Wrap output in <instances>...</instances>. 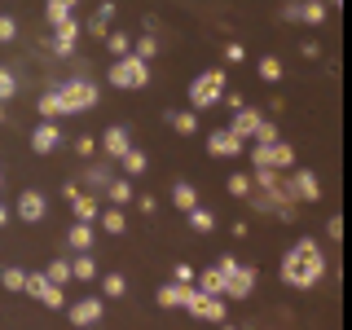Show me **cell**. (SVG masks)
Segmentation results:
<instances>
[{"label": "cell", "instance_id": "f1b7e54d", "mask_svg": "<svg viewBox=\"0 0 352 330\" xmlns=\"http://www.w3.org/2000/svg\"><path fill=\"white\" fill-rule=\"evenodd\" d=\"M185 220H190V229H194V234H212V229H216V216L207 212L203 203H198L194 212H185Z\"/></svg>", "mask_w": 352, "mask_h": 330}, {"label": "cell", "instance_id": "4316f807", "mask_svg": "<svg viewBox=\"0 0 352 330\" xmlns=\"http://www.w3.org/2000/svg\"><path fill=\"white\" fill-rule=\"evenodd\" d=\"M71 278H75V282H93V278H97V260L88 256V251H80V256L71 260Z\"/></svg>", "mask_w": 352, "mask_h": 330}, {"label": "cell", "instance_id": "8fae6325", "mask_svg": "<svg viewBox=\"0 0 352 330\" xmlns=\"http://www.w3.org/2000/svg\"><path fill=\"white\" fill-rule=\"evenodd\" d=\"M66 203H71V212H75V220H80V225H97V216H102V207H97V198L88 194V190H80V185H66Z\"/></svg>", "mask_w": 352, "mask_h": 330}, {"label": "cell", "instance_id": "ba28073f", "mask_svg": "<svg viewBox=\"0 0 352 330\" xmlns=\"http://www.w3.org/2000/svg\"><path fill=\"white\" fill-rule=\"evenodd\" d=\"M185 313L198 317V322H216V326H225V300H220V295H203L198 286L190 291V300H185Z\"/></svg>", "mask_w": 352, "mask_h": 330}, {"label": "cell", "instance_id": "f546056e", "mask_svg": "<svg viewBox=\"0 0 352 330\" xmlns=\"http://www.w3.org/2000/svg\"><path fill=\"white\" fill-rule=\"evenodd\" d=\"M36 110H40V119H49V124H58V119H62L58 93H53V88H49V93H40V97H36Z\"/></svg>", "mask_w": 352, "mask_h": 330}, {"label": "cell", "instance_id": "52a82bcc", "mask_svg": "<svg viewBox=\"0 0 352 330\" xmlns=\"http://www.w3.org/2000/svg\"><path fill=\"white\" fill-rule=\"evenodd\" d=\"M102 313H106V300L102 295H80V300H66V317H71V326H97L102 322Z\"/></svg>", "mask_w": 352, "mask_h": 330}, {"label": "cell", "instance_id": "6da1fadb", "mask_svg": "<svg viewBox=\"0 0 352 330\" xmlns=\"http://www.w3.org/2000/svg\"><path fill=\"white\" fill-rule=\"evenodd\" d=\"M326 256H322V247H317L313 238H295L291 247H286V256H282V282L291 286V291H313V286H322L326 278Z\"/></svg>", "mask_w": 352, "mask_h": 330}, {"label": "cell", "instance_id": "2e32d148", "mask_svg": "<svg viewBox=\"0 0 352 330\" xmlns=\"http://www.w3.org/2000/svg\"><path fill=\"white\" fill-rule=\"evenodd\" d=\"M58 146H62V128L49 124V119L36 124V132H31V150H36V154H53Z\"/></svg>", "mask_w": 352, "mask_h": 330}, {"label": "cell", "instance_id": "836d02e7", "mask_svg": "<svg viewBox=\"0 0 352 330\" xmlns=\"http://www.w3.org/2000/svg\"><path fill=\"white\" fill-rule=\"evenodd\" d=\"M0 286H5V291H18V295H22V286H27V273L14 269V264H5V269H0Z\"/></svg>", "mask_w": 352, "mask_h": 330}, {"label": "cell", "instance_id": "7a4b0ae2", "mask_svg": "<svg viewBox=\"0 0 352 330\" xmlns=\"http://www.w3.org/2000/svg\"><path fill=\"white\" fill-rule=\"evenodd\" d=\"M53 93H58L62 119H66V115H80V110H93V106H97V97H102V88L88 80V75H71V80L53 84Z\"/></svg>", "mask_w": 352, "mask_h": 330}, {"label": "cell", "instance_id": "44dd1931", "mask_svg": "<svg viewBox=\"0 0 352 330\" xmlns=\"http://www.w3.org/2000/svg\"><path fill=\"white\" fill-rule=\"evenodd\" d=\"M194 286L203 295H220V300H225V273L220 269H203V273H194Z\"/></svg>", "mask_w": 352, "mask_h": 330}, {"label": "cell", "instance_id": "8d00e7d4", "mask_svg": "<svg viewBox=\"0 0 352 330\" xmlns=\"http://www.w3.org/2000/svg\"><path fill=\"white\" fill-rule=\"evenodd\" d=\"M97 220H102V229H106V234H124V212H119V207H106V212L102 216H97Z\"/></svg>", "mask_w": 352, "mask_h": 330}, {"label": "cell", "instance_id": "816d5d0a", "mask_svg": "<svg viewBox=\"0 0 352 330\" xmlns=\"http://www.w3.org/2000/svg\"><path fill=\"white\" fill-rule=\"evenodd\" d=\"M220 330H238V326H220Z\"/></svg>", "mask_w": 352, "mask_h": 330}, {"label": "cell", "instance_id": "f35d334b", "mask_svg": "<svg viewBox=\"0 0 352 330\" xmlns=\"http://www.w3.org/2000/svg\"><path fill=\"white\" fill-rule=\"evenodd\" d=\"M106 49L115 53V58H128V53H132V40L124 36V31H110V36H106Z\"/></svg>", "mask_w": 352, "mask_h": 330}, {"label": "cell", "instance_id": "681fc988", "mask_svg": "<svg viewBox=\"0 0 352 330\" xmlns=\"http://www.w3.org/2000/svg\"><path fill=\"white\" fill-rule=\"evenodd\" d=\"M75 150H80V154H84V159H88V154H93V150H97V141H93V137H80V141H75Z\"/></svg>", "mask_w": 352, "mask_h": 330}, {"label": "cell", "instance_id": "ffe728a7", "mask_svg": "<svg viewBox=\"0 0 352 330\" xmlns=\"http://www.w3.org/2000/svg\"><path fill=\"white\" fill-rule=\"evenodd\" d=\"M110 168H115V159H97L93 168L84 172V185H88V190H102V194H106V185H110ZM84 185H80V190H84Z\"/></svg>", "mask_w": 352, "mask_h": 330}, {"label": "cell", "instance_id": "4dcf8cb0", "mask_svg": "<svg viewBox=\"0 0 352 330\" xmlns=\"http://www.w3.org/2000/svg\"><path fill=\"white\" fill-rule=\"evenodd\" d=\"M106 198H110V207H124V203H132V181H128V176L110 181V185H106Z\"/></svg>", "mask_w": 352, "mask_h": 330}, {"label": "cell", "instance_id": "7dc6e473", "mask_svg": "<svg viewBox=\"0 0 352 330\" xmlns=\"http://www.w3.org/2000/svg\"><path fill=\"white\" fill-rule=\"evenodd\" d=\"M282 18L286 22H300V0H286V5H282Z\"/></svg>", "mask_w": 352, "mask_h": 330}, {"label": "cell", "instance_id": "30bf717a", "mask_svg": "<svg viewBox=\"0 0 352 330\" xmlns=\"http://www.w3.org/2000/svg\"><path fill=\"white\" fill-rule=\"evenodd\" d=\"M286 181H291L295 203H322V176H317V172H308V168H291V172H286Z\"/></svg>", "mask_w": 352, "mask_h": 330}, {"label": "cell", "instance_id": "ac0fdd59", "mask_svg": "<svg viewBox=\"0 0 352 330\" xmlns=\"http://www.w3.org/2000/svg\"><path fill=\"white\" fill-rule=\"evenodd\" d=\"M110 22H115V0H102V5H97V14L88 18V36L106 40L110 36Z\"/></svg>", "mask_w": 352, "mask_h": 330}, {"label": "cell", "instance_id": "5b68a950", "mask_svg": "<svg viewBox=\"0 0 352 330\" xmlns=\"http://www.w3.org/2000/svg\"><path fill=\"white\" fill-rule=\"evenodd\" d=\"M225 88H229V75L220 71V66H212V71H203V75H194V84H190V110L216 106L220 97H225Z\"/></svg>", "mask_w": 352, "mask_h": 330}, {"label": "cell", "instance_id": "5bb4252c", "mask_svg": "<svg viewBox=\"0 0 352 330\" xmlns=\"http://www.w3.org/2000/svg\"><path fill=\"white\" fill-rule=\"evenodd\" d=\"M75 44H80V22L66 18L53 27V40H49V53L53 58H75Z\"/></svg>", "mask_w": 352, "mask_h": 330}, {"label": "cell", "instance_id": "484cf974", "mask_svg": "<svg viewBox=\"0 0 352 330\" xmlns=\"http://www.w3.org/2000/svg\"><path fill=\"white\" fill-rule=\"evenodd\" d=\"M168 124L181 132V137H194V132H198V115H194V110H168Z\"/></svg>", "mask_w": 352, "mask_h": 330}, {"label": "cell", "instance_id": "bcb514c9", "mask_svg": "<svg viewBox=\"0 0 352 330\" xmlns=\"http://www.w3.org/2000/svg\"><path fill=\"white\" fill-rule=\"evenodd\" d=\"M220 102L229 106V115H234V110H242V106H247V102H242V93H229V88H225V97H220Z\"/></svg>", "mask_w": 352, "mask_h": 330}, {"label": "cell", "instance_id": "b9f144b4", "mask_svg": "<svg viewBox=\"0 0 352 330\" xmlns=\"http://www.w3.org/2000/svg\"><path fill=\"white\" fill-rule=\"evenodd\" d=\"M14 36H18V22L9 18V14H0V44H9Z\"/></svg>", "mask_w": 352, "mask_h": 330}, {"label": "cell", "instance_id": "ee69618b", "mask_svg": "<svg viewBox=\"0 0 352 330\" xmlns=\"http://www.w3.org/2000/svg\"><path fill=\"white\" fill-rule=\"evenodd\" d=\"M225 62H247V49H242L238 40H229L225 44Z\"/></svg>", "mask_w": 352, "mask_h": 330}, {"label": "cell", "instance_id": "3957f363", "mask_svg": "<svg viewBox=\"0 0 352 330\" xmlns=\"http://www.w3.org/2000/svg\"><path fill=\"white\" fill-rule=\"evenodd\" d=\"M216 269L225 273V300H247V295L256 291V282H260L256 264H242L238 256H220Z\"/></svg>", "mask_w": 352, "mask_h": 330}, {"label": "cell", "instance_id": "7c38bea8", "mask_svg": "<svg viewBox=\"0 0 352 330\" xmlns=\"http://www.w3.org/2000/svg\"><path fill=\"white\" fill-rule=\"evenodd\" d=\"M207 154H212V159H242V154H247V141H238L229 128H216V132H207Z\"/></svg>", "mask_w": 352, "mask_h": 330}, {"label": "cell", "instance_id": "1f68e13d", "mask_svg": "<svg viewBox=\"0 0 352 330\" xmlns=\"http://www.w3.org/2000/svg\"><path fill=\"white\" fill-rule=\"evenodd\" d=\"M256 71H260V80H264V84H282V75H286V71H282V62L273 58V53H264Z\"/></svg>", "mask_w": 352, "mask_h": 330}, {"label": "cell", "instance_id": "ab89813d", "mask_svg": "<svg viewBox=\"0 0 352 330\" xmlns=\"http://www.w3.org/2000/svg\"><path fill=\"white\" fill-rule=\"evenodd\" d=\"M14 93H18V75L0 66V106H5V102H9V97H14Z\"/></svg>", "mask_w": 352, "mask_h": 330}, {"label": "cell", "instance_id": "7402d4cb", "mask_svg": "<svg viewBox=\"0 0 352 330\" xmlns=\"http://www.w3.org/2000/svg\"><path fill=\"white\" fill-rule=\"evenodd\" d=\"M172 207H176V212H194V207H198V190H194L190 181H176L172 185Z\"/></svg>", "mask_w": 352, "mask_h": 330}, {"label": "cell", "instance_id": "74e56055", "mask_svg": "<svg viewBox=\"0 0 352 330\" xmlns=\"http://www.w3.org/2000/svg\"><path fill=\"white\" fill-rule=\"evenodd\" d=\"M124 291H128L124 273H106V278H102V295H106V300H119Z\"/></svg>", "mask_w": 352, "mask_h": 330}, {"label": "cell", "instance_id": "4fadbf2b", "mask_svg": "<svg viewBox=\"0 0 352 330\" xmlns=\"http://www.w3.org/2000/svg\"><path fill=\"white\" fill-rule=\"evenodd\" d=\"M264 119H269V115H264V110H256V106H242V110H234V115H229V132H234V137L238 141H256V128L264 124Z\"/></svg>", "mask_w": 352, "mask_h": 330}, {"label": "cell", "instance_id": "e0dca14e", "mask_svg": "<svg viewBox=\"0 0 352 330\" xmlns=\"http://www.w3.org/2000/svg\"><path fill=\"white\" fill-rule=\"evenodd\" d=\"M132 146V137H128V128L124 124H110L106 132H102V150H106V159H119Z\"/></svg>", "mask_w": 352, "mask_h": 330}, {"label": "cell", "instance_id": "83f0119b", "mask_svg": "<svg viewBox=\"0 0 352 330\" xmlns=\"http://www.w3.org/2000/svg\"><path fill=\"white\" fill-rule=\"evenodd\" d=\"M75 5H80V0H49V5H44V18H49L53 27H58V22L75 18Z\"/></svg>", "mask_w": 352, "mask_h": 330}, {"label": "cell", "instance_id": "cb8c5ba5", "mask_svg": "<svg viewBox=\"0 0 352 330\" xmlns=\"http://www.w3.org/2000/svg\"><path fill=\"white\" fill-rule=\"evenodd\" d=\"M66 242H71L75 256H80V251H88V247H93V225H80V220H75V225L66 229Z\"/></svg>", "mask_w": 352, "mask_h": 330}, {"label": "cell", "instance_id": "7bdbcfd3", "mask_svg": "<svg viewBox=\"0 0 352 330\" xmlns=\"http://www.w3.org/2000/svg\"><path fill=\"white\" fill-rule=\"evenodd\" d=\"M326 238H330V242L344 238V216H330V220H326Z\"/></svg>", "mask_w": 352, "mask_h": 330}, {"label": "cell", "instance_id": "d6986e66", "mask_svg": "<svg viewBox=\"0 0 352 330\" xmlns=\"http://www.w3.org/2000/svg\"><path fill=\"white\" fill-rule=\"evenodd\" d=\"M190 291H194V286H176V282H168V286H159L154 304H159V308H185V300H190Z\"/></svg>", "mask_w": 352, "mask_h": 330}, {"label": "cell", "instance_id": "d6a6232c", "mask_svg": "<svg viewBox=\"0 0 352 330\" xmlns=\"http://www.w3.org/2000/svg\"><path fill=\"white\" fill-rule=\"evenodd\" d=\"M132 58H141V62H154V58H159V40H154V36H141V40H132Z\"/></svg>", "mask_w": 352, "mask_h": 330}, {"label": "cell", "instance_id": "e575fe53", "mask_svg": "<svg viewBox=\"0 0 352 330\" xmlns=\"http://www.w3.org/2000/svg\"><path fill=\"white\" fill-rule=\"evenodd\" d=\"M44 278H49L53 286H66V282H71V260H49Z\"/></svg>", "mask_w": 352, "mask_h": 330}, {"label": "cell", "instance_id": "c3c4849f", "mask_svg": "<svg viewBox=\"0 0 352 330\" xmlns=\"http://www.w3.org/2000/svg\"><path fill=\"white\" fill-rule=\"evenodd\" d=\"M137 207H141V216H154V207H159V203H154L150 194H141V198H137Z\"/></svg>", "mask_w": 352, "mask_h": 330}, {"label": "cell", "instance_id": "f5cc1de1", "mask_svg": "<svg viewBox=\"0 0 352 330\" xmlns=\"http://www.w3.org/2000/svg\"><path fill=\"white\" fill-rule=\"evenodd\" d=\"M0 190H5V176H0Z\"/></svg>", "mask_w": 352, "mask_h": 330}, {"label": "cell", "instance_id": "d590c367", "mask_svg": "<svg viewBox=\"0 0 352 330\" xmlns=\"http://www.w3.org/2000/svg\"><path fill=\"white\" fill-rule=\"evenodd\" d=\"M251 190H256V185H251L247 172H234V176H229V194H234V198H242V203H247Z\"/></svg>", "mask_w": 352, "mask_h": 330}, {"label": "cell", "instance_id": "9a60e30c", "mask_svg": "<svg viewBox=\"0 0 352 330\" xmlns=\"http://www.w3.org/2000/svg\"><path fill=\"white\" fill-rule=\"evenodd\" d=\"M44 212H49V203H44V194H40V190H22V194H18L14 216L22 220V225H40Z\"/></svg>", "mask_w": 352, "mask_h": 330}, {"label": "cell", "instance_id": "f6af8a7d", "mask_svg": "<svg viewBox=\"0 0 352 330\" xmlns=\"http://www.w3.org/2000/svg\"><path fill=\"white\" fill-rule=\"evenodd\" d=\"M300 53H304L308 62H317V58H322V44H317V40H304V44H300Z\"/></svg>", "mask_w": 352, "mask_h": 330}, {"label": "cell", "instance_id": "603a6c76", "mask_svg": "<svg viewBox=\"0 0 352 330\" xmlns=\"http://www.w3.org/2000/svg\"><path fill=\"white\" fill-rule=\"evenodd\" d=\"M115 163H119V168H124L128 176H141V172H146V168H150V159H146V150H137V146H128V150H124V154H119V159H115Z\"/></svg>", "mask_w": 352, "mask_h": 330}, {"label": "cell", "instance_id": "60d3db41", "mask_svg": "<svg viewBox=\"0 0 352 330\" xmlns=\"http://www.w3.org/2000/svg\"><path fill=\"white\" fill-rule=\"evenodd\" d=\"M172 282L176 286H194V269L190 264H172Z\"/></svg>", "mask_w": 352, "mask_h": 330}, {"label": "cell", "instance_id": "db71d44e", "mask_svg": "<svg viewBox=\"0 0 352 330\" xmlns=\"http://www.w3.org/2000/svg\"><path fill=\"white\" fill-rule=\"evenodd\" d=\"M0 176H5V172H0Z\"/></svg>", "mask_w": 352, "mask_h": 330}, {"label": "cell", "instance_id": "d4e9b609", "mask_svg": "<svg viewBox=\"0 0 352 330\" xmlns=\"http://www.w3.org/2000/svg\"><path fill=\"white\" fill-rule=\"evenodd\" d=\"M326 18H330V9L322 5V0H300V22H308V27H322Z\"/></svg>", "mask_w": 352, "mask_h": 330}, {"label": "cell", "instance_id": "277c9868", "mask_svg": "<svg viewBox=\"0 0 352 330\" xmlns=\"http://www.w3.org/2000/svg\"><path fill=\"white\" fill-rule=\"evenodd\" d=\"M106 80L110 88H124V93H137V88H150V62H141V58H115L106 66Z\"/></svg>", "mask_w": 352, "mask_h": 330}, {"label": "cell", "instance_id": "f907efd6", "mask_svg": "<svg viewBox=\"0 0 352 330\" xmlns=\"http://www.w3.org/2000/svg\"><path fill=\"white\" fill-rule=\"evenodd\" d=\"M5 225H9V207L0 203V229H5Z\"/></svg>", "mask_w": 352, "mask_h": 330}, {"label": "cell", "instance_id": "9c48e42d", "mask_svg": "<svg viewBox=\"0 0 352 330\" xmlns=\"http://www.w3.org/2000/svg\"><path fill=\"white\" fill-rule=\"evenodd\" d=\"M22 295L40 300L44 308H53V313H58V308H66V291H62V286H53L44 273H27V286H22Z\"/></svg>", "mask_w": 352, "mask_h": 330}, {"label": "cell", "instance_id": "8992f818", "mask_svg": "<svg viewBox=\"0 0 352 330\" xmlns=\"http://www.w3.org/2000/svg\"><path fill=\"white\" fill-rule=\"evenodd\" d=\"M251 168L291 172V168H295V146H291V141H269V146H251Z\"/></svg>", "mask_w": 352, "mask_h": 330}]
</instances>
